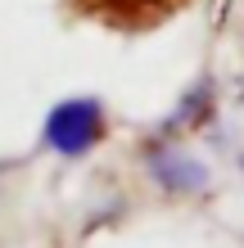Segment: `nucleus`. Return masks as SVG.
I'll return each instance as SVG.
<instances>
[{"instance_id":"obj_2","label":"nucleus","mask_w":244,"mask_h":248,"mask_svg":"<svg viewBox=\"0 0 244 248\" xmlns=\"http://www.w3.org/2000/svg\"><path fill=\"white\" fill-rule=\"evenodd\" d=\"M73 5L81 14H91L95 23L127 27V32H145V27L167 23L185 0H73Z\"/></svg>"},{"instance_id":"obj_1","label":"nucleus","mask_w":244,"mask_h":248,"mask_svg":"<svg viewBox=\"0 0 244 248\" xmlns=\"http://www.w3.org/2000/svg\"><path fill=\"white\" fill-rule=\"evenodd\" d=\"M109 131V118H104V104L95 95H73L64 104H54L46 113V126H41V140L46 149H54L59 158H81L91 154Z\"/></svg>"},{"instance_id":"obj_3","label":"nucleus","mask_w":244,"mask_h":248,"mask_svg":"<svg viewBox=\"0 0 244 248\" xmlns=\"http://www.w3.org/2000/svg\"><path fill=\"white\" fill-rule=\"evenodd\" d=\"M149 176L159 181V189L167 194H204L208 189V167L199 163L190 149H181V144H159V149L149 154Z\"/></svg>"}]
</instances>
